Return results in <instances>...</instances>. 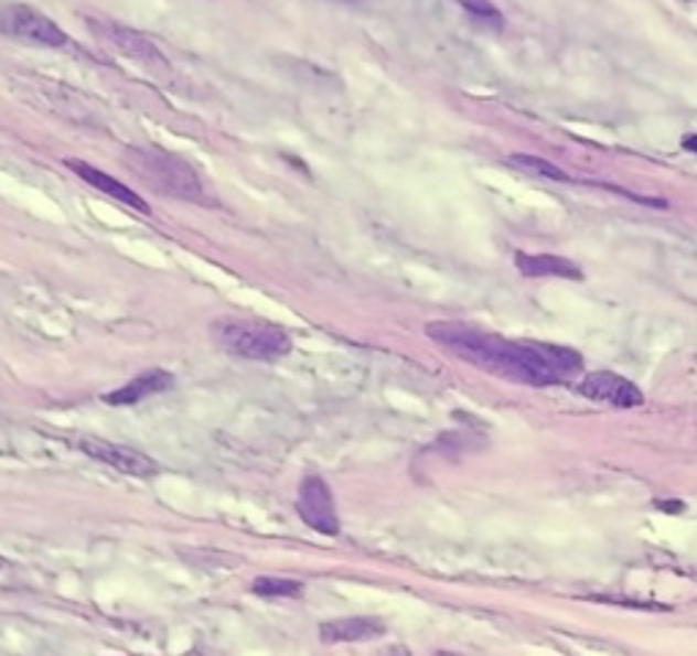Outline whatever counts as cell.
<instances>
[{
    "label": "cell",
    "instance_id": "obj_12",
    "mask_svg": "<svg viewBox=\"0 0 697 656\" xmlns=\"http://www.w3.org/2000/svg\"><path fill=\"white\" fill-rule=\"evenodd\" d=\"M515 267L526 278H567V281H583V270L572 259L556 257V254H515Z\"/></svg>",
    "mask_w": 697,
    "mask_h": 656
},
{
    "label": "cell",
    "instance_id": "obj_4",
    "mask_svg": "<svg viewBox=\"0 0 697 656\" xmlns=\"http://www.w3.org/2000/svg\"><path fill=\"white\" fill-rule=\"evenodd\" d=\"M0 36L22 39L39 46H66L68 33L55 20L28 3L0 0Z\"/></svg>",
    "mask_w": 697,
    "mask_h": 656
},
{
    "label": "cell",
    "instance_id": "obj_3",
    "mask_svg": "<svg viewBox=\"0 0 697 656\" xmlns=\"http://www.w3.org/2000/svg\"><path fill=\"white\" fill-rule=\"evenodd\" d=\"M126 166L137 172V178H142L144 183L153 185L156 191L172 196V200L205 202V185H202L200 175L178 153L131 148L126 153Z\"/></svg>",
    "mask_w": 697,
    "mask_h": 656
},
{
    "label": "cell",
    "instance_id": "obj_16",
    "mask_svg": "<svg viewBox=\"0 0 697 656\" xmlns=\"http://www.w3.org/2000/svg\"><path fill=\"white\" fill-rule=\"evenodd\" d=\"M682 148L687 150V153L697 155V133H687V137L682 139Z\"/></svg>",
    "mask_w": 697,
    "mask_h": 656
},
{
    "label": "cell",
    "instance_id": "obj_19",
    "mask_svg": "<svg viewBox=\"0 0 697 656\" xmlns=\"http://www.w3.org/2000/svg\"><path fill=\"white\" fill-rule=\"evenodd\" d=\"M682 3H693V0H682Z\"/></svg>",
    "mask_w": 697,
    "mask_h": 656
},
{
    "label": "cell",
    "instance_id": "obj_5",
    "mask_svg": "<svg viewBox=\"0 0 697 656\" xmlns=\"http://www.w3.org/2000/svg\"><path fill=\"white\" fill-rule=\"evenodd\" d=\"M300 520L313 531L324 534V537H339L341 534V518L339 509H335V496L333 487L328 485V480L311 474L300 482L298 487V502H294Z\"/></svg>",
    "mask_w": 697,
    "mask_h": 656
},
{
    "label": "cell",
    "instance_id": "obj_7",
    "mask_svg": "<svg viewBox=\"0 0 697 656\" xmlns=\"http://www.w3.org/2000/svg\"><path fill=\"white\" fill-rule=\"evenodd\" d=\"M79 450L85 452L90 461L104 463V466L115 469L120 474H129V477H139V480H148L161 474V463L156 458L144 455V452L133 450V447L126 444H115V441L107 439H98V437H85L77 441Z\"/></svg>",
    "mask_w": 697,
    "mask_h": 656
},
{
    "label": "cell",
    "instance_id": "obj_2",
    "mask_svg": "<svg viewBox=\"0 0 697 656\" xmlns=\"http://www.w3.org/2000/svg\"><path fill=\"white\" fill-rule=\"evenodd\" d=\"M211 338L221 352L254 363H276L292 352V335L281 324L257 316L213 319Z\"/></svg>",
    "mask_w": 697,
    "mask_h": 656
},
{
    "label": "cell",
    "instance_id": "obj_15",
    "mask_svg": "<svg viewBox=\"0 0 697 656\" xmlns=\"http://www.w3.org/2000/svg\"><path fill=\"white\" fill-rule=\"evenodd\" d=\"M469 17L487 31H504V14L491 3V0H455Z\"/></svg>",
    "mask_w": 697,
    "mask_h": 656
},
{
    "label": "cell",
    "instance_id": "obj_17",
    "mask_svg": "<svg viewBox=\"0 0 697 656\" xmlns=\"http://www.w3.org/2000/svg\"><path fill=\"white\" fill-rule=\"evenodd\" d=\"M433 656H463V654H455V652H436Z\"/></svg>",
    "mask_w": 697,
    "mask_h": 656
},
{
    "label": "cell",
    "instance_id": "obj_10",
    "mask_svg": "<svg viewBox=\"0 0 697 656\" xmlns=\"http://www.w3.org/2000/svg\"><path fill=\"white\" fill-rule=\"evenodd\" d=\"M66 166L74 172V175L83 178L87 185H93L96 191H101V194L112 196L115 202H124V205H129L131 211L142 213V216H150L148 202H144L142 196H139L133 189H129L126 183H120V180L107 175L104 170H96V166H90L87 161H79V159H66Z\"/></svg>",
    "mask_w": 697,
    "mask_h": 656
},
{
    "label": "cell",
    "instance_id": "obj_18",
    "mask_svg": "<svg viewBox=\"0 0 697 656\" xmlns=\"http://www.w3.org/2000/svg\"><path fill=\"white\" fill-rule=\"evenodd\" d=\"M335 3H360V0H335Z\"/></svg>",
    "mask_w": 697,
    "mask_h": 656
},
{
    "label": "cell",
    "instance_id": "obj_14",
    "mask_svg": "<svg viewBox=\"0 0 697 656\" xmlns=\"http://www.w3.org/2000/svg\"><path fill=\"white\" fill-rule=\"evenodd\" d=\"M251 594L265 596V600H278V596L298 600V596H303V583H300V580L270 578V574H261V578H257L251 583Z\"/></svg>",
    "mask_w": 697,
    "mask_h": 656
},
{
    "label": "cell",
    "instance_id": "obj_8",
    "mask_svg": "<svg viewBox=\"0 0 697 656\" xmlns=\"http://www.w3.org/2000/svg\"><path fill=\"white\" fill-rule=\"evenodd\" d=\"M572 387L575 392L583 395V398L597 400V404L615 406V409H637V406H643V400H646L641 387L632 385V381L624 379L621 374H613V370H591V374L580 376Z\"/></svg>",
    "mask_w": 697,
    "mask_h": 656
},
{
    "label": "cell",
    "instance_id": "obj_9",
    "mask_svg": "<svg viewBox=\"0 0 697 656\" xmlns=\"http://www.w3.org/2000/svg\"><path fill=\"white\" fill-rule=\"evenodd\" d=\"M387 626L374 615H349V619H330L319 626V641L335 646V643H365L385 637Z\"/></svg>",
    "mask_w": 697,
    "mask_h": 656
},
{
    "label": "cell",
    "instance_id": "obj_6",
    "mask_svg": "<svg viewBox=\"0 0 697 656\" xmlns=\"http://www.w3.org/2000/svg\"><path fill=\"white\" fill-rule=\"evenodd\" d=\"M90 28L98 39H104V42L112 46V50H118L120 55L142 63L144 68H150V72H156V74L170 72V61L164 57V52L150 42L148 36L133 31V28L120 25V22H104V20H90Z\"/></svg>",
    "mask_w": 697,
    "mask_h": 656
},
{
    "label": "cell",
    "instance_id": "obj_1",
    "mask_svg": "<svg viewBox=\"0 0 697 656\" xmlns=\"http://www.w3.org/2000/svg\"><path fill=\"white\" fill-rule=\"evenodd\" d=\"M426 335L463 363L528 387L575 385L583 376V354L543 341H515L467 322H431Z\"/></svg>",
    "mask_w": 697,
    "mask_h": 656
},
{
    "label": "cell",
    "instance_id": "obj_13",
    "mask_svg": "<svg viewBox=\"0 0 697 656\" xmlns=\"http://www.w3.org/2000/svg\"><path fill=\"white\" fill-rule=\"evenodd\" d=\"M507 164L515 166V170L523 172V175H532V178H545V180H556V183H569V178L561 166H556L554 161H545L539 155L532 153H513L507 155Z\"/></svg>",
    "mask_w": 697,
    "mask_h": 656
},
{
    "label": "cell",
    "instance_id": "obj_11",
    "mask_svg": "<svg viewBox=\"0 0 697 656\" xmlns=\"http://www.w3.org/2000/svg\"><path fill=\"white\" fill-rule=\"evenodd\" d=\"M174 387V376L172 370L164 368H150L144 374L133 376L129 385L118 387V390L104 395V404L109 406H133L139 400L150 398V395H159V392H170Z\"/></svg>",
    "mask_w": 697,
    "mask_h": 656
}]
</instances>
